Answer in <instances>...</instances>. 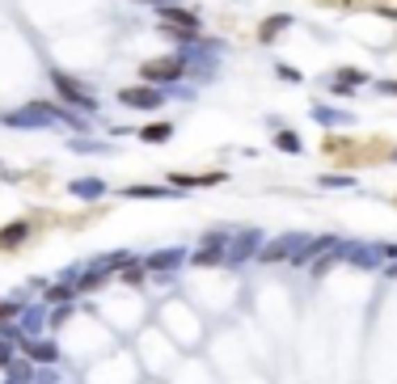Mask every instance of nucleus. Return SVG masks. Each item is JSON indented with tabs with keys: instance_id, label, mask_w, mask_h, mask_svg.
I'll return each instance as SVG.
<instances>
[{
	"instance_id": "nucleus-1",
	"label": "nucleus",
	"mask_w": 397,
	"mask_h": 384,
	"mask_svg": "<svg viewBox=\"0 0 397 384\" xmlns=\"http://www.w3.org/2000/svg\"><path fill=\"white\" fill-rule=\"evenodd\" d=\"M182 76H191V60H186V55H165V60H148V64H140V81H144V85H161V89H169V85H178Z\"/></svg>"
},
{
	"instance_id": "nucleus-2",
	"label": "nucleus",
	"mask_w": 397,
	"mask_h": 384,
	"mask_svg": "<svg viewBox=\"0 0 397 384\" xmlns=\"http://www.w3.org/2000/svg\"><path fill=\"white\" fill-rule=\"evenodd\" d=\"M156 22L169 30H182L191 42H199V13L186 5H156Z\"/></svg>"
},
{
	"instance_id": "nucleus-3",
	"label": "nucleus",
	"mask_w": 397,
	"mask_h": 384,
	"mask_svg": "<svg viewBox=\"0 0 397 384\" xmlns=\"http://www.w3.org/2000/svg\"><path fill=\"white\" fill-rule=\"evenodd\" d=\"M165 101H169V89H161V85H127V89H119V106H127V110H156Z\"/></svg>"
},
{
	"instance_id": "nucleus-4",
	"label": "nucleus",
	"mask_w": 397,
	"mask_h": 384,
	"mask_svg": "<svg viewBox=\"0 0 397 384\" xmlns=\"http://www.w3.org/2000/svg\"><path fill=\"white\" fill-rule=\"evenodd\" d=\"M51 85H55V93L64 97V106H76V110H97V97H93L81 81H72L68 72H51Z\"/></svg>"
},
{
	"instance_id": "nucleus-5",
	"label": "nucleus",
	"mask_w": 397,
	"mask_h": 384,
	"mask_svg": "<svg viewBox=\"0 0 397 384\" xmlns=\"http://www.w3.org/2000/svg\"><path fill=\"white\" fill-rule=\"evenodd\" d=\"M288 26H292V17H288V13H275V17H266V22L258 26V38H262V42H275Z\"/></svg>"
},
{
	"instance_id": "nucleus-6",
	"label": "nucleus",
	"mask_w": 397,
	"mask_h": 384,
	"mask_svg": "<svg viewBox=\"0 0 397 384\" xmlns=\"http://www.w3.org/2000/svg\"><path fill=\"white\" fill-rule=\"evenodd\" d=\"M334 81H338V85H347V89H364L372 76H368L364 68H338V72H334Z\"/></svg>"
},
{
	"instance_id": "nucleus-7",
	"label": "nucleus",
	"mask_w": 397,
	"mask_h": 384,
	"mask_svg": "<svg viewBox=\"0 0 397 384\" xmlns=\"http://www.w3.org/2000/svg\"><path fill=\"white\" fill-rule=\"evenodd\" d=\"M169 135H174V123H148V127L140 131V140H144V144H165Z\"/></svg>"
},
{
	"instance_id": "nucleus-8",
	"label": "nucleus",
	"mask_w": 397,
	"mask_h": 384,
	"mask_svg": "<svg viewBox=\"0 0 397 384\" xmlns=\"http://www.w3.org/2000/svg\"><path fill=\"white\" fill-rule=\"evenodd\" d=\"M275 148H283V152H300V135H296V131H279V135H275Z\"/></svg>"
},
{
	"instance_id": "nucleus-9",
	"label": "nucleus",
	"mask_w": 397,
	"mask_h": 384,
	"mask_svg": "<svg viewBox=\"0 0 397 384\" xmlns=\"http://www.w3.org/2000/svg\"><path fill=\"white\" fill-rule=\"evenodd\" d=\"M22 237H26V224H13V228H5V233H0V245H5V249H13Z\"/></svg>"
},
{
	"instance_id": "nucleus-10",
	"label": "nucleus",
	"mask_w": 397,
	"mask_h": 384,
	"mask_svg": "<svg viewBox=\"0 0 397 384\" xmlns=\"http://www.w3.org/2000/svg\"><path fill=\"white\" fill-rule=\"evenodd\" d=\"M275 72H279V81H288V85H300V81H305V72H296L292 64H279Z\"/></svg>"
},
{
	"instance_id": "nucleus-11",
	"label": "nucleus",
	"mask_w": 397,
	"mask_h": 384,
	"mask_svg": "<svg viewBox=\"0 0 397 384\" xmlns=\"http://www.w3.org/2000/svg\"><path fill=\"white\" fill-rule=\"evenodd\" d=\"M317 119L321 123H351V115H334V110H325V106H317Z\"/></svg>"
},
{
	"instance_id": "nucleus-12",
	"label": "nucleus",
	"mask_w": 397,
	"mask_h": 384,
	"mask_svg": "<svg viewBox=\"0 0 397 384\" xmlns=\"http://www.w3.org/2000/svg\"><path fill=\"white\" fill-rule=\"evenodd\" d=\"M76 194H102V182H76Z\"/></svg>"
},
{
	"instance_id": "nucleus-13",
	"label": "nucleus",
	"mask_w": 397,
	"mask_h": 384,
	"mask_svg": "<svg viewBox=\"0 0 397 384\" xmlns=\"http://www.w3.org/2000/svg\"><path fill=\"white\" fill-rule=\"evenodd\" d=\"M140 279H144L140 266H127V270H123V283H140Z\"/></svg>"
},
{
	"instance_id": "nucleus-14",
	"label": "nucleus",
	"mask_w": 397,
	"mask_h": 384,
	"mask_svg": "<svg viewBox=\"0 0 397 384\" xmlns=\"http://www.w3.org/2000/svg\"><path fill=\"white\" fill-rule=\"evenodd\" d=\"M376 89H380V93H389V97H397V81H380Z\"/></svg>"
},
{
	"instance_id": "nucleus-15",
	"label": "nucleus",
	"mask_w": 397,
	"mask_h": 384,
	"mask_svg": "<svg viewBox=\"0 0 397 384\" xmlns=\"http://www.w3.org/2000/svg\"><path fill=\"white\" fill-rule=\"evenodd\" d=\"M376 13H380V17H393V22H397V9H393V5H380Z\"/></svg>"
},
{
	"instance_id": "nucleus-16",
	"label": "nucleus",
	"mask_w": 397,
	"mask_h": 384,
	"mask_svg": "<svg viewBox=\"0 0 397 384\" xmlns=\"http://www.w3.org/2000/svg\"><path fill=\"white\" fill-rule=\"evenodd\" d=\"M140 5H152L156 9V5H182V0H140Z\"/></svg>"
},
{
	"instance_id": "nucleus-17",
	"label": "nucleus",
	"mask_w": 397,
	"mask_h": 384,
	"mask_svg": "<svg viewBox=\"0 0 397 384\" xmlns=\"http://www.w3.org/2000/svg\"><path fill=\"white\" fill-rule=\"evenodd\" d=\"M9 312H13V304H0V321H5V317H9Z\"/></svg>"
}]
</instances>
